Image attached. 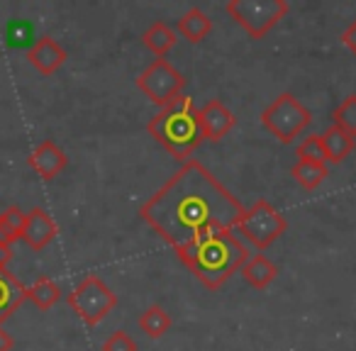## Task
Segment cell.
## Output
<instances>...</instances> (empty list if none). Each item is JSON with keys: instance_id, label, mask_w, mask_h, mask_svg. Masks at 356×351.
Returning <instances> with one entry per match:
<instances>
[{"instance_id": "cell-27", "label": "cell", "mask_w": 356, "mask_h": 351, "mask_svg": "<svg viewBox=\"0 0 356 351\" xmlns=\"http://www.w3.org/2000/svg\"><path fill=\"white\" fill-rule=\"evenodd\" d=\"M13 261V249L8 244L0 242V268H8V263Z\"/></svg>"}, {"instance_id": "cell-13", "label": "cell", "mask_w": 356, "mask_h": 351, "mask_svg": "<svg viewBox=\"0 0 356 351\" xmlns=\"http://www.w3.org/2000/svg\"><path fill=\"white\" fill-rule=\"evenodd\" d=\"M27 300V288L22 281L8 268H0V325Z\"/></svg>"}, {"instance_id": "cell-12", "label": "cell", "mask_w": 356, "mask_h": 351, "mask_svg": "<svg viewBox=\"0 0 356 351\" xmlns=\"http://www.w3.org/2000/svg\"><path fill=\"white\" fill-rule=\"evenodd\" d=\"M234 122H237V117L229 113V108L222 100H210L200 108V124H203L205 139H210V142H220L222 137H227Z\"/></svg>"}, {"instance_id": "cell-14", "label": "cell", "mask_w": 356, "mask_h": 351, "mask_svg": "<svg viewBox=\"0 0 356 351\" xmlns=\"http://www.w3.org/2000/svg\"><path fill=\"white\" fill-rule=\"evenodd\" d=\"M320 139H322V147H325V154H327V163H341L356 147L354 134L344 132V129L337 127V124H330V127L320 134Z\"/></svg>"}, {"instance_id": "cell-10", "label": "cell", "mask_w": 356, "mask_h": 351, "mask_svg": "<svg viewBox=\"0 0 356 351\" xmlns=\"http://www.w3.org/2000/svg\"><path fill=\"white\" fill-rule=\"evenodd\" d=\"M27 61L35 66L40 74L51 76L66 61V49L49 35H42L35 40V44L27 49Z\"/></svg>"}, {"instance_id": "cell-1", "label": "cell", "mask_w": 356, "mask_h": 351, "mask_svg": "<svg viewBox=\"0 0 356 351\" xmlns=\"http://www.w3.org/2000/svg\"><path fill=\"white\" fill-rule=\"evenodd\" d=\"M142 220L176 252L210 229H234L244 205L195 158H188L142 205Z\"/></svg>"}, {"instance_id": "cell-3", "label": "cell", "mask_w": 356, "mask_h": 351, "mask_svg": "<svg viewBox=\"0 0 356 351\" xmlns=\"http://www.w3.org/2000/svg\"><path fill=\"white\" fill-rule=\"evenodd\" d=\"M147 129L173 158L181 161H188L191 154L205 142L200 110L195 108L193 98L184 93L159 108V113L149 120Z\"/></svg>"}, {"instance_id": "cell-28", "label": "cell", "mask_w": 356, "mask_h": 351, "mask_svg": "<svg viewBox=\"0 0 356 351\" xmlns=\"http://www.w3.org/2000/svg\"><path fill=\"white\" fill-rule=\"evenodd\" d=\"M10 349H13V336L0 325V351H10Z\"/></svg>"}, {"instance_id": "cell-15", "label": "cell", "mask_w": 356, "mask_h": 351, "mask_svg": "<svg viewBox=\"0 0 356 351\" xmlns=\"http://www.w3.org/2000/svg\"><path fill=\"white\" fill-rule=\"evenodd\" d=\"M239 273H242V278L252 288H257V291H264V288L271 286L273 278L278 276V266L271 261V259L264 256V254H257V256H249V261L244 263Z\"/></svg>"}, {"instance_id": "cell-22", "label": "cell", "mask_w": 356, "mask_h": 351, "mask_svg": "<svg viewBox=\"0 0 356 351\" xmlns=\"http://www.w3.org/2000/svg\"><path fill=\"white\" fill-rule=\"evenodd\" d=\"M332 124H337V127H341L344 132L356 137V93L346 95L341 100V105H337L334 113H332Z\"/></svg>"}, {"instance_id": "cell-5", "label": "cell", "mask_w": 356, "mask_h": 351, "mask_svg": "<svg viewBox=\"0 0 356 351\" xmlns=\"http://www.w3.org/2000/svg\"><path fill=\"white\" fill-rule=\"evenodd\" d=\"M310 110L293 93L276 95V100L261 113V124L283 144H291L310 124Z\"/></svg>"}, {"instance_id": "cell-7", "label": "cell", "mask_w": 356, "mask_h": 351, "mask_svg": "<svg viewBox=\"0 0 356 351\" xmlns=\"http://www.w3.org/2000/svg\"><path fill=\"white\" fill-rule=\"evenodd\" d=\"M286 218L268 200H257L252 208H244V215L234 229H239V234L257 249H266L286 232Z\"/></svg>"}, {"instance_id": "cell-2", "label": "cell", "mask_w": 356, "mask_h": 351, "mask_svg": "<svg viewBox=\"0 0 356 351\" xmlns=\"http://www.w3.org/2000/svg\"><path fill=\"white\" fill-rule=\"evenodd\" d=\"M176 256L205 288L215 291L225 286L229 276L242 271V266L249 261V249L239 242L234 229H210L191 247L176 252Z\"/></svg>"}, {"instance_id": "cell-9", "label": "cell", "mask_w": 356, "mask_h": 351, "mask_svg": "<svg viewBox=\"0 0 356 351\" xmlns=\"http://www.w3.org/2000/svg\"><path fill=\"white\" fill-rule=\"evenodd\" d=\"M27 163H30V166L35 168V173H40L44 181H51L66 168L69 156H66V152L54 139H44V142L32 149V154L27 156Z\"/></svg>"}, {"instance_id": "cell-18", "label": "cell", "mask_w": 356, "mask_h": 351, "mask_svg": "<svg viewBox=\"0 0 356 351\" xmlns=\"http://www.w3.org/2000/svg\"><path fill=\"white\" fill-rule=\"evenodd\" d=\"M293 179L298 181V183L302 186V188L307 190H315L317 186H322L327 181V176H330V171H327V163H320V161H302V158H298L296 166L291 168Z\"/></svg>"}, {"instance_id": "cell-25", "label": "cell", "mask_w": 356, "mask_h": 351, "mask_svg": "<svg viewBox=\"0 0 356 351\" xmlns=\"http://www.w3.org/2000/svg\"><path fill=\"white\" fill-rule=\"evenodd\" d=\"M30 35H32V25L22 20H13L8 25V40H10L13 47H20V44H27L30 42Z\"/></svg>"}, {"instance_id": "cell-6", "label": "cell", "mask_w": 356, "mask_h": 351, "mask_svg": "<svg viewBox=\"0 0 356 351\" xmlns=\"http://www.w3.org/2000/svg\"><path fill=\"white\" fill-rule=\"evenodd\" d=\"M69 305L74 307V312L86 325L93 327L113 312V307L118 305V295L110 291L103 278L95 276V273H88L74 288V293H69Z\"/></svg>"}, {"instance_id": "cell-11", "label": "cell", "mask_w": 356, "mask_h": 351, "mask_svg": "<svg viewBox=\"0 0 356 351\" xmlns=\"http://www.w3.org/2000/svg\"><path fill=\"white\" fill-rule=\"evenodd\" d=\"M56 222L51 220V215L42 208H32L27 213V222H25V229H22V242L27 244L30 249L40 252V249L49 247L56 237Z\"/></svg>"}, {"instance_id": "cell-21", "label": "cell", "mask_w": 356, "mask_h": 351, "mask_svg": "<svg viewBox=\"0 0 356 351\" xmlns=\"http://www.w3.org/2000/svg\"><path fill=\"white\" fill-rule=\"evenodd\" d=\"M59 297H61V288L51 278H40V281H35L27 288V300L35 302V307H40V310H51Z\"/></svg>"}, {"instance_id": "cell-17", "label": "cell", "mask_w": 356, "mask_h": 351, "mask_svg": "<svg viewBox=\"0 0 356 351\" xmlns=\"http://www.w3.org/2000/svg\"><path fill=\"white\" fill-rule=\"evenodd\" d=\"M142 42L149 51L156 54V59H163L166 51L176 44V32H173L166 22H154V25L142 35Z\"/></svg>"}, {"instance_id": "cell-8", "label": "cell", "mask_w": 356, "mask_h": 351, "mask_svg": "<svg viewBox=\"0 0 356 351\" xmlns=\"http://www.w3.org/2000/svg\"><path fill=\"white\" fill-rule=\"evenodd\" d=\"M134 83H137V88L142 90L154 105L163 108V105L171 103L176 95H181V90L186 88L188 79H186L168 59H154L152 64L134 79Z\"/></svg>"}, {"instance_id": "cell-20", "label": "cell", "mask_w": 356, "mask_h": 351, "mask_svg": "<svg viewBox=\"0 0 356 351\" xmlns=\"http://www.w3.org/2000/svg\"><path fill=\"white\" fill-rule=\"evenodd\" d=\"M137 322L144 334L152 336V339H159V336H163L171 329V317H168V312L163 310L161 305H149L147 310L139 315Z\"/></svg>"}, {"instance_id": "cell-26", "label": "cell", "mask_w": 356, "mask_h": 351, "mask_svg": "<svg viewBox=\"0 0 356 351\" xmlns=\"http://www.w3.org/2000/svg\"><path fill=\"white\" fill-rule=\"evenodd\" d=\"M341 42H344V47L351 51V54L356 56V20L351 22L349 27H346L344 32H341Z\"/></svg>"}, {"instance_id": "cell-19", "label": "cell", "mask_w": 356, "mask_h": 351, "mask_svg": "<svg viewBox=\"0 0 356 351\" xmlns=\"http://www.w3.org/2000/svg\"><path fill=\"white\" fill-rule=\"evenodd\" d=\"M27 222V213H22V208L17 205H10L0 213V242L10 247L13 242L22 239V229H25Z\"/></svg>"}, {"instance_id": "cell-16", "label": "cell", "mask_w": 356, "mask_h": 351, "mask_svg": "<svg viewBox=\"0 0 356 351\" xmlns=\"http://www.w3.org/2000/svg\"><path fill=\"white\" fill-rule=\"evenodd\" d=\"M210 30H213V20H210L200 8H191V10L184 13V17L178 20V32L188 42H193V44L203 42L205 37L210 35Z\"/></svg>"}, {"instance_id": "cell-24", "label": "cell", "mask_w": 356, "mask_h": 351, "mask_svg": "<svg viewBox=\"0 0 356 351\" xmlns=\"http://www.w3.org/2000/svg\"><path fill=\"white\" fill-rule=\"evenodd\" d=\"M103 351H137V344L127 332L118 329L103 341Z\"/></svg>"}, {"instance_id": "cell-4", "label": "cell", "mask_w": 356, "mask_h": 351, "mask_svg": "<svg viewBox=\"0 0 356 351\" xmlns=\"http://www.w3.org/2000/svg\"><path fill=\"white\" fill-rule=\"evenodd\" d=\"M225 10L237 25L247 30L249 37L264 40L268 30L286 17L288 3L286 0H227Z\"/></svg>"}, {"instance_id": "cell-23", "label": "cell", "mask_w": 356, "mask_h": 351, "mask_svg": "<svg viewBox=\"0 0 356 351\" xmlns=\"http://www.w3.org/2000/svg\"><path fill=\"white\" fill-rule=\"evenodd\" d=\"M298 158H302V161L327 163V154H325V147H322L320 134H312V137L302 139V144L298 147Z\"/></svg>"}]
</instances>
